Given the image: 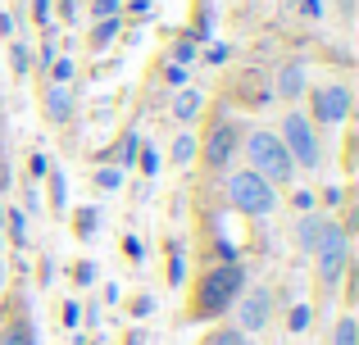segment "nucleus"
I'll use <instances>...</instances> for the list:
<instances>
[{
	"instance_id": "f257e3e1",
	"label": "nucleus",
	"mask_w": 359,
	"mask_h": 345,
	"mask_svg": "<svg viewBox=\"0 0 359 345\" xmlns=\"http://www.w3.org/2000/svg\"><path fill=\"white\" fill-rule=\"evenodd\" d=\"M245 155H250V169L259 173L269 186L291 182V173H296V164H291V155H287V146H282V136H273V132H250V141H245Z\"/></svg>"
},
{
	"instance_id": "f03ea898",
	"label": "nucleus",
	"mask_w": 359,
	"mask_h": 345,
	"mask_svg": "<svg viewBox=\"0 0 359 345\" xmlns=\"http://www.w3.org/2000/svg\"><path fill=\"white\" fill-rule=\"evenodd\" d=\"M309 255H314V264H318V282H323V286H337V282H341L346 264H351V237H346L341 223L327 218Z\"/></svg>"
},
{
	"instance_id": "7ed1b4c3",
	"label": "nucleus",
	"mask_w": 359,
	"mask_h": 345,
	"mask_svg": "<svg viewBox=\"0 0 359 345\" xmlns=\"http://www.w3.org/2000/svg\"><path fill=\"white\" fill-rule=\"evenodd\" d=\"M228 200H232V209L250 213V218H264V213H273V204H278V191L255 169H241V173L228 177Z\"/></svg>"
},
{
	"instance_id": "20e7f679",
	"label": "nucleus",
	"mask_w": 359,
	"mask_h": 345,
	"mask_svg": "<svg viewBox=\"0 0 359 345\" xmlns=\"http://www.w3.org/2000/svg\"><path fill=\"white\" fill-rule=\"evenodd\" d=\"M282 146H287L291 164H300V169H318V164H323L318 132H314V123H309L305 114H287V123H282Z\"/></svg>"
},
{
	"instance_id": "39448f33",
	"label": "nucleus",
	"mask_w": 359,
	"mask_h": 345,
	"mask_svg": "<svg viewBox=\"0 0 359 345\" xmlns=\"http://www.w3.org/2000/svg\"><path fill=\"white\" fill-rule=\"evenodd\" d=\"M237 291H241V268H232V264L214 268V273L201 282V314H219V309H228Z\"/></svg>"
},
{
	"instance_id": "423d86ee",
	"label": "nucleus",
	"mask_w": 359,
	"mask_h": 345,
	"mask_svg": "<svg viewBox=\"0 0 359 345\" xmlns=\"http://www.w3.org/2000/svg\"><path fill=\"white\" fill-rule=\"evenodd\" d=\"M346 114H351V87H341V82H327V87L314 91V118H318L323 127L346 123Z\"/></svg>"
},
{
	"instance_id": "0eeeda50",
	"label": "nucleus",
	"mask_w": 359,
	"mask_h": 345,
	"mask_svg": "<svg viewBox=\"0 0 359 345\" xmlns=\"http://www.w3.org/2000/svg\"><path fill=\"white\" fill-rule=\"evenodd\" d=\"M269 318H273V295L269 291H259V286H255L250 295H241V304H237L241 332H264V328H269Z\"/></svg>"
},
{
	"instance_id": "6e6552de",
	"label": "nucleus",
	"mask_w": 359,
	"mask_h": 345,
	"mask_svg": "<svg viewBox=\"0 0 359 345\" xmlns=\"http://www.w3.org/2000/svg\"><path fill=\"white\" fill-rule=\"evenodd\" d=\"M232 150H237V127L223 118V123H214L210 136H205V164H210V169H223V164L232 160Z\"/></svg>"
},
{
	"instance_id": "1a4fd4ad",
	"label": "nucleus",
	"mask_w": 359,
	"mask_h": 345,
	"mask_svg": "<svg viewBox=\"0 0 359 345\" xmlns=\"http://www.w3.org/2000/svg\"><path fill=\"white\" fill-rule=\"evenodd\" d=\"M69 114H73V91L55 82V87L46 91V118H50V123H69Z\"/></svg>"
},
{
	"instance_id": "9d476101",
	"label": "nucleus",
	"mask_w": 359,
	"mask_h": 345,
	"mask_svg": "<svg viewBox=\"0 0 359 345\" xmlns=\"http://www.w3.org/2000/svg\"><path fill=\"white\" fill-rule=\"evenodd\" d=\"M278 91L282 96H300V91H305V69H300V64H287V69L278 73Z\"/></svg>"
},
{
	"instance_id": "9b49d317",
	"label": "nucleus",
	"mask_w": 359,
	"mask_h": 345,
	"mask_svg": "<svg viewBox=\"0 0 359 345\" xmlns=\"http://www.w3.org/2000/svg\"><path fill=\"white\" fill-rule=\"evenodd\" d=\"M323 213H305L300 218V250H314V241H318V232H323Z\"/></svg>"
},
{
	"instance_id": "f8f14e48",
	"label": "nucleus",
	"mask_w": 359,
	"mask_h": 345,
	"mask_svg": "<svg viewBox=\"0 0 359 345\" xmlns=\"http://www.w3.org/2000/svg\"><path fill=\"white\" fill-rule=\"evenodd\" d=\"M173 114L182 118V123H191V118L201 114V96H196V91H182V96L173 100Z\"/></svg>"
},
{
	"instance_id": "ddd939ff",
	"label": "nucleus",
	"mask_w": 359,
	"mask_h": 345,
	"mask_svg": "<svg viewBox=\"0 0 359 345\" xmlns=\"http://www.w3.org/2000/svg\"><path fill=\"white\" fill-rule=\"evenodd\" d=\"M332 345H359V323L346 314L341 323H337V332H332Z\"/></svg>"
},
{
	"instance_id": "4468645a",
	"label": "nucleus",
	"mask_w": 359,
	"mask_h": 345,
	"mask_svg": "<svg viewBox=\"0 0 359 345\" xmlns=\"http://www.w3.org/2000/svg\"><path fill=\"white\" fill-rule=\"evenodd\" d=\"M191 155H196V141H191V136L182 132V136H177V141H173V160H177V164H187V160H191Z\"/></svg>"
},
{
	"instance_id": "2eb2a0df",
	"label": "nucleus",
	"mask_w": 359,
	"mask_h": 345,
	"mask_svg": "<svg viewBox=\"0 0 359 345\" xmlns=\"http://www.w3.org/2000/svg\"><path fill=\"white\" fill-rule=\"evenodd\" d=\"M0 345H32V332L27 328H9V332H0Z\"/></svg>"
},
{
	"instance_id": "dca6fc26",
	"label": "nucleus",
	"mask_w": 359,
	"mask_h": 345,
	"mask_svg": "<svg viewBox=\"0 0 359 345\" xmlns=\"http://www.w3.org/2000/svg\"><path fill=\"white\" fill-rule=\"evenodd\" d=\"M9 232H14V241H18V246H23V241H27V218H23V213H9Z\"/></svg>"
},
{
	"instance_id": "f3484780",
	"label": "nucleus",
	"mask_w": 359,
	"mask_h": 345,
	"mask_svg": "<svg viewBox=\"0 0 359 345\" xmlns=\"http://www.w3.org/2000/svg\"><path fill=\"white\" fill-rule=\"evenodd\" d=\"M245 337L241 332H214V337H205V345H241Z\"/></svg>"
},
{
	"instance_id": "a211bd4d",
	"label": "nucleus",
	"mask_w": 359,
	"mask_h": 345,
	"mask_svg": "<svg viewBox=\"0 0 359 345\" xmlns=\"http://www.w3.org/2000/svg\"><path fill=\"white\" fill-rule=\"evenodd\" d=\"M60 87H69V78H73V59H55V73H50Z\"/></svg>"
},
{
	"instance_id": "6ab92c4d",
	"label": "nucleus",
	"mask_w": 359,
	"mask_h": 345,
	"mask_svg": "<svg viewBox=\"0 0 359 345\" xmlns=\"http://www.w3.org/2000/svg\"><path fill=\"white\" fill-rule=\"evenodd\" d=\"M96 182L105 186V191H114V186L123 182V173H118V169H100V173H96Z\"/></svg>"
},
{
	"instance_id": "aec40b11",
	"label": "nucleus",
	"mask_w": 359,
	"mask_h": 345,
	"mask_svg": "<svg viewBox=\"0 0 359 345\" xmlns=\"http://www.w3.org/2000/svg\"><path fill=\"white\" fill-rule=\"evenodd\" d=\"M305 323H309V309L296 304V309H291V332H305Z\"/></svg>"
},
{
	"instance_id": "412c9836",
	"label": "nucleus",
	"mask_w": 359,
	"mask_h": 345,
	"mask_svg": "<svg viewBox=\"0 0 359 345\" xmlns=\"http://www.w3.org/2000/svg\"><path fill=\"white\" fill-rule=\"evenodd\" d=\"M50 191H55V209H64V173H50Z\"/></svg>"
},
{
	"instance_id": "4be33fe9",
	"label": "nucleus",
	"mask_w": 359,
	"mask_h": 345,
	"mask_svg": "<svg viewBox=\"0 0 359 345\" xmlns=\"http://www.w3.org/2000/svg\"><path fill=\"white\" fill-rule=\"evenodd\" d=\"M132 155H137V136H123V150H118V164H132Z\"/></svg>"
},
{
	"instance_id": "5701e85b",
	"label": "nucleus",
	"mask_w": 359,
	"mask_h": 345,
	"mask_svg": "<svg viewBox=\"0 0 359 345\" xmlns=\"http://www.w3.org/2000/svg\"><path fill=\"white\" fill-rule=\"evenodd\" d=\"M318 9H323L318 0H296V14H305V18H318Z\"/></svg>"
},
{
	"instance_id": "b1692460",
	"label": "nucleus",
	"mask_w": 359,
	"mask_h": 345,
	"mask_svg": "<svg viewBox=\"0 0 359 345\" xmlns=\"http://www.w3.org/2000/svg\"><path fill=\"white\" fill-rule=\"evenodd\" d=\"M96 14L100 18H114L118 14V0H96Z\"/></svg>"
},
{
	"instance_id": "393cba45",
	"label": "nucleus",
	"mask_w": 359,
	"mask_h": 345,
	"mask_svg": "<svg viewBox=\"0 0 359 345\" xmlns=\"http://www.w3.org/2000/svg\"><path fill=\"white\" fill-rule=\"evenodd\" d=\"M91 218H96V213H91V209H82V213H78V232H82V237H87V232H91Z\"/></svg>"
},
{
	"instance_id": "a878e982",
	"label": "nucleus",
	"mask_w": 359,
	"mask_h": 345,
	"mask_svg": "<svg viewBox=\"0 0 359 345\" xmlns=\"http://www.w3.org/2000/svg\"><path fill=\"white\" fill-rule=\"evenodd\" d=\"M5 186H9V169H5V160H0V195H5Z\"/></svg>"
},
{
	"instance_id": "bb28decb",
	"label": "nucleus",
	"mask_w": 359,
	"mask_h": 345,
	"mask_svg": "<svg viewBox=\"0 0 359 345\" xmlns=\"http://www.w3.org/2000/svg\"><path fill=\"white\" fill-rule=\"evenodd\" d=\"M64 5H73V0H64Z\"/></svg>"
},
{
	"instance_id": "cd10ccee",
	"label": "nucleus",
	"mask_w": 359,
	"mask_h": 345,
	"mask_svg": "<svg viewBox=\"0 0 359 345\" xmlns=\"http://www.w3.org/2000/svg\"><path fill=\"white\" fill-rule=\"evenodd\" d=\"M241 345H250V341H241Z\"/></svg>"
}]
</instances>
